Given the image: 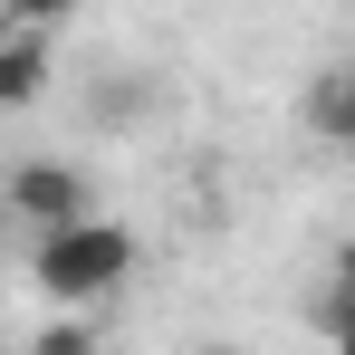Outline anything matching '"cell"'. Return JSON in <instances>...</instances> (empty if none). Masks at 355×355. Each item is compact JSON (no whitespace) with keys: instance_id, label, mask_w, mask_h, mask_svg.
Listing matches in <instances>:
<instances>
[{"instance_id":"cell-1","label":"cell","mask_w":355,"mask_h":355,"mask_svg":"<svg viewBox=\"0 0 355 355\" xmlns=\"http://www.w3.org/2000/svg\"><path fill=\"white\" fill-rule=\"evenodd\" d=\"M125 279H135V231H125V221H106V211L29 250V288L58 297V307H96V297H116Z\"/></svg>"},{"instance_id":"cell-2","label":"cell","mask_w":355,"mask_h":355,"mask_svg":"<svg viewBox=\"0 0 355 355\" xmlns=\"http://www.w3.org/2000/svg\"><path fill=\"white\" fill-rule=\"evenodd\" d=\"M10 221L19 231H39V240H58L77 231V221H96V192H87V173L77 164H58V154H29V164H10Z\"/></svg>"},{"instance_id":"cell-3","label":"cell","mask_w":355,"mask_h":355,"mask_svg":"<svg viewBox=\"0 0 355 355\" xmlns=\"http://www.w3.org/2000/svg\"><path fill=\"white\" fill-rule=\"evenodd\" d=\"M49 77H58V0H19V10H0V106H10V116L39 106Z\"/></svg>"},{"instance_id":"cell-4","label":"cell","mask_w":355,"mask_h":355,"mask_svg":"<svg viewBox=\"0 0 355 355\" xmlns=\"http://www.w3.org/2000/svg\"><path fill=\"white\" fill-rule=\"evenodd\" d=\"M307 125H317L327 144H346V154H355V67H327V77H317V96H307Z\"/></svg>"},{"instance_id":"cell-5","label":"cell","mask_w":355,"mask_h":355,"mask_svg":"<svg viewBox=\"0 0 355 355\" xmlns=\"http://www.w3.org/2000/svg\"><path fill=\"white\" fill-rule=\"evenodd\" d=\"M29 355H96V327L58 317V327H39V336H29Z\"/></svg>"},{"instance_id":"cell-6","label":"cell","mask_w":355,"mask_h":355,"mask_svg":"<svg viewBox=\"0 0 355 355\" xmlns=\"http://www.w3.org/2000/svg\"><path fill=\"white\" fill-rule=\"evenodd\" d=\"M336 288L355 297V240H346V250H336Z\"/></svg>"},{"instance_id":"cell-7","label":"cell","mask_w":355,"mask_h":355,"mask_svg":"<svg viewBox=\"0 0 355 355\" xmlns=\"http://www.w3.org/2000/svg\"><path fill=\"white\" fill-rule=\"evenodd\" d=\"M211 355H250V346H211Z\"/></svg>"}]
</instances>
